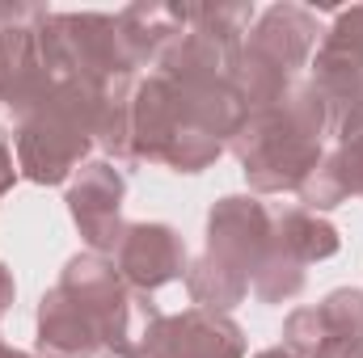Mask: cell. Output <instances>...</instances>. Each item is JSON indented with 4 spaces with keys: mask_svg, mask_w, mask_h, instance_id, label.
<instances>
[{
    "mask_svg": "<svg viewBox=\"0 0 363 358\" xmlns=\"http://www.w3.org/2000/svg\"><path fill=\"white\" fill-rule=\"evenodd\" d=\"M330 135V114L321 93L296 81L274 105L245 114L241 131L228 139L254 194L300 190V181L321 165V139Z\"/></svg>",
    "mask_w": 363,
    "mask_h": 358,
    "instance_id": "6da1fadb",
    "label": "cell"
},
{
    "mask_svg": "<svg viewBox=\"0 0 363 358\" xmlns=\"http://www.w3.org/2000/svg\"><path fill=\"white\" fill-rule=\"evenodd\" d=\"M110 85V81H106ZM106 85L89 81H60L51 101L17 122V173L34 185H60L72 181L81 161L97 144V118H101V93Z\"/></svg>",
    "mask_w": 363,
    "mask_h": 358,
    "instance_id": "7a4b0ae2",
    "label": "cell"
},
{
    "mask_svg": "<svg viewBox=\"0 0 363 358\" xmlns=\"http://www.w3.org/2000/svg\"><path fill=\"white\" fill-rule=\"evenodd\" d=\"M38 47L43 59L60 81H89L106 85L114 76H135L127 64L123 38H118V17L110 13H47L38 8Z\"/></svg>",
    "mask_w": 363,
    "mask_h": 358,
    "instance_id": "3957f363",
    "label": "cell"
},
{
    "mask_svg": "<svg viewBox=\"0 0 363 358\" xmlns=\"http://www.w3.org/2000/svg\"><path fill=\"white\" fill-rule=\"evenodd\" d=\"M313 89L330 114V135L342 144L363 135V4L342 8L313 59Z\"/></svg>",
    "mask_w": 363,
    "mask_h": 358,
    "instance_id": "277c9868",
    "label": "cell"
},
{
    "mask_svg": "<svg viewBox=\"0 0 363 358\" xmlns=\"http://www.w3.org/2000/svg\"><path fill=\"white\" fill-rule=\"evenodd\" d=\"M34 21H38L34 4H13V17L0 25V105H9L17 122L43 110L60 85V76L43 59Z\"/></svg>",
    "mask_w": 363,
    "mask_h": 358,
    "instance_id": "5b68a950",
    "label": "cell"
},
{
    "mask_svg": "<svg viewBox=\"0 0 363 358\" xmlns=\"http://www.w3.org/2000/svg\"><path fill=\"white\" fill-rule=\"evenodd\" d=\"M123 198H127V181L110 161H89L81 165L68 181V215L81 228L89 253L97 258H114L118 241H123Z\"/></svg>",
    "mask_w": 363,
    "mask_h": 358,
    "instance_id": "8992f818",
    "label": "cell"
},
{
    "mask_svg": "<svg viewBox=\"0 0 363 358\" xmlns=\"http://www.w3.org/2000/svg\"><path fill=\"white\" fill-rule=\"evenodd\" d=\"M271 228L274 215L267 202H258L254 194H228L207 215V253L254 282L262 258L271 253Z\"/></svg>",
    "mask_w": 363,
    "mask_h": 358,
    "instance_id": "52a82bcc",
    "label": "cell"
},
{
    "mask_svg": "<svg viewBox=\"0 0 363 358\" xmlns=\"http://www.w3.org/2000/svg\"><path fill=\"white\" fill-rule=\"evenodd\" d=\"M144 358H245V333L233 316L186 308L178 316H161L144 342Z\"/></svg>",
    "mask_w": 363,
    "mask_h": 358,
    "instance_id": "ba28073f",
    "label": "cell"
},
{
    "mask_svg": "<svg viewBox=\"0 0 363 358\" xmlns=\"http://www.w3.org/2000/svg\"><path fill=\"white\" fill-rule=\"evenodd\" d=\"M110 262L118 270V278L140 295H152V291L186 278V266H190L186 241L169 224H127Z\"/></svg>",
    "mask_w": 363,
    "mask_h": 358,
    "instance_id": "9c48e42d",
    "label": "cell"
},
{
    "mask_svg": "<svg viewBox=\"0 0 363 358\" xmlns=\"http://www.w3.org/2000/svg\"><path fill=\"white\" fill-rule=\"evenodd\" d=\"M186 127L182 93L169 76L152 72L135 81L131 89V165H165V152L174 148L178 131Z\"/></svg>",
    "mask_w": 363,
    "mask_h": 358,
    "instance_id": "30bf717a",
    "label": "cell"
},
{
    "mask_svg": "<svg viewBox=\"0 0 363 358\" xmlns=\"http://www.w3.org/2000/svg\"><path fill=\"white\" fill-rule=\"evenodd\" d=\"M317 34H321V21H317L313 8L271 4L267 13L254 17V25L245 34V47L258 51L262 59H271L274 68H283L287 76H296V68H304L313 47H317Z\"/></svg>",
    "mask_w": 363,
    "mask_h": 358,
    "instance_id": "8fae6325",
    "label": "cell"
},
{
    "mask_svg": "<svg viewBox=\"0 0 363 358\" xmlns=\"http://www.w3.org/2000/svg\"><path fill=\"white\" fill-rule=\"evenodd\" d=\"M34 350H38V358H97L106 350L93 316L60 282L38 299V337H34Z\"/></svg>",
    "mask_w": 363,
    "mask_h": 358,
    "instance_id": "7c38bea8",
    "label": "cell"
},
{
    "mask_svg": "<svg viewBox=\"0 0 363 358\" xmlns=\"http://www.w3.org/2000/svg\"><path fill=\"white\" fill-rule=\"evenodd\" d=\"M186 30V4H131L118 13V38L131 68H157L169 42Z\"/></svg>",
    "mask_w": 363,
    "mask_h": 358,
    "instance_id": "4fadbf2b",
    "label": "cell"
},
{
    "mask_svg": "<svg viewBox=\"0 0 363 358\" xmlns=\"http://www.w3.org/2000/svg\"><path fill=\"white\" fill-rule=\"evenodd\" d=\"M271 249H279L283 258L300 262V266H313V262H325L342 249V236L330 219L304 211V207H291L283 215H274L271 228Z\"/></svg>",
    "mask_w": 363,
    "mask_h": 358,
    "instance_id": "5bb4252c",
    "label": "cell"
},
{
    "mask_svg": "<svg viewBox=\"0 0 363 358\" xmlns=\"http://www.w3.org/2000/svg\"><path fill=\"white\" fill-rule=\"evenodd\" d=\"M186 291H190V304L194 308H207V312H224L228 316L250 295V278L241 270L216 262L211 253H203V258H194L186 266Z\"/></svg>",
    "mask_w": 363,
    "mask_h": 358,
    "instance_id": "9a60e30c",
    "label": "cell"
},
{
    "mask_svg": "<svg viewBox=\"0 0 363 358\" xmlns=\"http://www.w3.org/2000/svg\"><path fill=\"white\" fill-rule=\"evenodd\" d=\"M250 287H254V295L262 304H287V299H296L304 291V266L291 262V258H283L279 249H271L262 258V266H258Z\"/></svg>",
    "mask_w": 363,
    "mask_h": 358,
    "instance_id": "2e32d148",
    "label": "cell"
},
{
    "mask_svg": "<svg viewBox=\"0 0 363 358\" xmlns=\"http://www.w3.org/2000/svg\"><path fill=\"white\" fill-rule=\"evenodd\" d=\"M300 207L304 211H313V215H321V211H334V207H342L351 194H347V181L338 173V161H334V152L330 156H321V165L308 173V178L300 181Z\"/></svg>",
    "mask_w": 363,
    "mask_h": 358,
    "instance_id": "e0dca14e",
    "label": "cell"
},
{
    "mask_svg": "<svg viewBox=\"0 0 363 358\" xmlns=\"http://www.w3.org/2000/svg\"><path fill=\"white\" fill-rule=\"evenodd\" d=\"M220 152H224L220 139H211L207 131L182 127L178 139H174V148L165 152V169H174V173H203L207 165L220 161Z\"/></svg>",
    "mask_w": 363,
    "mask_h": 358,
    "instance_id": "ac0fdd59",
    "label": "cell"
},
{
    "mask_svg": "<svg viewBox=\"0 0 363 358\" xmlns=\"http://www.w3.org/2000/svg\"><path fill=\"white\" fill-rule=\"evenodd\" d=\"M325 346V325H321V308H296L283 321V350L296 358H317Z\"/></svg>",
    "mask_w": 363,
    "mask_h": 358,
    "instance_id": "d6986e66",
    "label": "cell"
},
{
    "mask_svg": "<svg viewBox=\"0 0 363 358\" xmlns=\"http://www.w3.org/2000/svg\"><path fill=\"white\" fill-rule=\"evenodd\" d=\"M334 161H338V173L347 181V194H351V198H363V135L338 144Z\"/></svg>",
    "mask_w": 363,
    "mask_h": 358,
    "instance_id": "ffe728a7",
    "label": "cell"
},
{
    "mask_svg": "<svg viewBox=\"0 0 363 358\" xmlns=\"http://www.w3.org/2000/svg\"><path fill=\"white\" fill-rule=\"evenodd\" d=\"M17 178L21 173H17V161H13V148H9V131H0V202H4V194L13 190Z\"/></svg>",
    "mask_w": 363,
    "mask_h": 358,
    "instance_id": "44dd1931",
    "label": "cell"
},
{
    "mask_svg": "<svg viewBox=\"0 0 363 358\" xmlns=\"http://www.w3.org/2000/svg\"><path fill=\"white\" fill-rule=\"evenodd\" d=\"M13 295H17V287H13V274H9V266L0 262V316L13 308Z\"/></svg>",
    "mask_w": 363,
    "mask_h": 358,
    "instance_id": "7402d4cb",
    "label": "cell"
},
{
    "mask_svg": "<svg viewBox=\"0 0 363 358\" xmlns=\"http://www.w3.org/2000/svg\"><path fill=\"white\" fill-rule=\"evenodd\" d=\"M254 358H296L291 350H283V346H271V350H258Z\"/></svg>",
    "mask_w": 363,
    "mask_h": 358,
    "instance_id": "603a6c76",
    "label": "cell"
},
{
    "mask_svg": "<svg viewBox=\"0 0 363 358\" xmlns=\"http://www.w3.org/2000/svg\"><path fill=\"white\" fill-rule=\"evenodd\" d=\"M0 358H38V354H26V350H13V346H4V342H0Z\"/></svg>",
    "mask_w": 363,
    "mask_h": 358,
    "instance_id": "cb8c5ba5",
    "label": "cell"
},
{
    "mask_svg": "<svg viewBox=\"0 0 363 358\" xmlns=\"http://www.w3.org/2000/svg\"><path fill=\"white\" fill-rule=\"evenodd\" d=\"M106 358H144L140 350H118V354H106Z\"/></svg>",
    "mask_w": 363,
    "mask_h": 358,
    "instance_id": "d4e9b609",
    "label": "cell"
},
{
    "mask_svg": "<svg viewBox=\"0 0 363 358\" xmlns=\"http://www.w3.org/2000/svg\"><path fill=\"white\" fill-rule=\"evenodd\" d=\"M9 17H13V4H0V25H4Z\"/></svg>",
    "mask_w": 363,
    "mask_h": 358,
    "instance_id": "484cf974",
    "label": "cell"
}]
</instances>
